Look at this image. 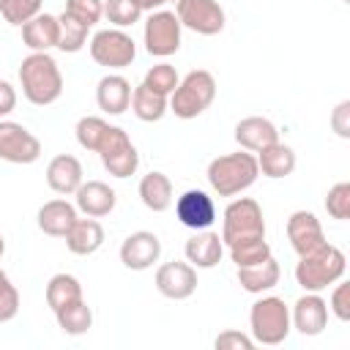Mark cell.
Returning a JSON list of instances; mask_svg holds the SVG:
<instances>
[{
	"label": "cell",
	"instance_id": "obj_1",
	"mask_svg": "<svg viewBox=\"0 0 350 350\" xmlns=\"http://www.w3.org/2000/svg\"><path fill=\"white\" fill-rule=\"evenodd\" d=\"M19 79H22V90H25L27 101H33L38 107L52 104L63 93V74L46 52L27 55L19 66Z\"/></svg>",
	"mask_w": 350,
	"mask_h": 350
},
{
	"label": "cell",
	"instance_id": "obj_2",
	"mask_svg": "<svg viewBox=\"0 0 350 350\" xmlns=\"http://www.w3.org/2000/svg\"><path fill=\"white\" fill-rule=\"evenodd\" d=\"M345 273V254L342 249L331 246L328 241L323 246H317L309 254H301L298 265H295V279L306 293H320L328 284H334L336 279H342Z\"/></svg>",
	"mask_w": 350,
	"mask_h": 350
},
{
	"label": "cell",
	"instance_id": "obj_3",
	"mask_svg": "<svg viewBox=\"0 0 350 350\" xmlns=\"http://www.w3.org/2000/svg\"><path fill=\"white\" fill-rule=\"evenodd\" d=\"M260 167H257V159L246 150H238V153H227V156H216L211 164H208V180L211 186L221 194V197H230V194H238L243 191L246 186L254 183Z\"/></svg>",
	"mask_w": 350,
	"mask_h": 350
},
{
	"label": "cell",
	"instance_id": "obj_4",
	"mask_svg": "<svg viewBox=\"0 0 350 350\" xmlns=\"http://www.w3.org/2000/svg\"><path fill=\"white\" fill-rule=\"evenodd\" d=\"M216 96V79L211 71L197 68L189 71L183 77V82H178V88L172 90V112L178 118H197L200 112H205L211 107Z\"/></svg>",
	"mask_w": 350,
	"mask_h": 350
},
{
	"label": "cell",
	"instance_id": "obj_5",
	"mask_svg": "<svg viewBox=\"0 0 350 350\" xmlns=\"http://www.w3.org/2000/svg\"><path fill=\"white\" fill-rule=\"evenodd\" d=\"M249 320H252V334L260 345H279L290 334L287 304L276 295H268V298H260L257 304H252Z\"/></svg>",
	"mask_w": 350,
	"mask_h": 350
},
{
	"label": "cell",
	"instance_id": "obj_6",
	"mask_svg": "<svg viewBox=\"0 0 350 350\" xmlns=\"http://www.w3.org/2000/svg\"><path fill=\"white\" fill-rule=\"evenodd\" d=\"M252 238H265V221H262V211L254 200L241 197L235 202L227 205L224 211V227H221V243L232 246L241 241H252Z\"/></svg>",
	"mask_w": 350,
	"mask_h": 350
},
{
	"label": "cell",
	"instance_id": "obj_7",
	"mask_svg": "<svg viewBox=\"0 0 350 350\" xmlns=\"http://www.w3.org/2000/svg\"><path fill=\"white\" fill-rule=\"evenodd\" d=\"M41 156V142L22 123L0 120V159L11 164H30Z\"/></svg>",
	"mask_w": 350,
	"mask_h": 350
},
{
	"label": "cell",
	"instance_id": "obj_8",
	"mask_svg": "<svg viewBox=\"0 0 350 350\" xmlns=\"http://www.w3.org/2000/svg\"><path fill=\"white\" fill-rule=\"evenodd\" d=\"M90 55L98 66L123 68L134 60L137 49H134L131 36H126L123 30H98L90 41Z\"/></svg>",
	"mask_w": 350,
	"mask_h": 350
},
{
	"label": "cell",
	"instance_id": "obj_9",
	"mask_svg": "<svg viewBox=\"0 0 350 350\" xmlns=\"http://www.w3.org/2000/svg\"><path fill=\"white\" fill-rule=\"evenodd\" d=\"M178 46H180V22H178L175 11L150 14V19L145 22V49L150 55L167 57V55L178 52Z\"/></svg>",
	"mask_w": 350,
	"mask_h": 350
},
{
	"label": "cell",
	"instance_id": "obj_10",
	"mask_svg": "<svg viewBox=\"0 0 350 350\" xmlns=\"http://www.w3.org/2000/svg\"><path fill=\"white\" fill-rule=\"evenodd\" d=\"M178 22L202 36H216L224 27V11L216 0H178Z\"/></svg>",
	"mask_w": 350,
	"mask_h": 350
},
{
	"label": "cell",
	"instance_id": "obj_11",
	"mask_svg": "<svg viewBox=\"0 0 350 350\" xmlns=\"http://www.w3.org/2000/svg\"><path fill=\"white\" fill-rule=\"evenodd\" d=\"M156 287L161 295L172 298V301H183L197 290V271L189 262H164L156 271Z\"/></svg>",
	"mask_w": 350,
	"mask_h": 350
},
{
	"label": "cell",
	"instance_id": "obj_12",
	"mask_svg": "<svg viewBox=\"0 0 350 350\" xmlns=\"http://www.w3.org/2000/svg\"><path fill=\"white\" fill-rule=\"evenodd\" d=\"M175 213L180 219V224L191 227V230H208L216 219V208H213V200L200 191V189H189L178 197L175 202Z\"/></svg>",
	"mask_w": 350,
	"mask_h": 350
},
{
	"label": "cell",
	"instance_id": "obj_13",
	"mask_svg": "<svg viewBox=\"0 0 350 350\" xmlns=\"http://www.w3.org/2000/svg\"><path fill=\"white\" fill-rule=\"evenodd\" d=\"M161 254V241L148 232V230H139V232H131L123 246H120V262L131 271H145L150 268Z\"/></svg>",
	"mask_w": 350,
	"mask_h": 350
},
{
	"label": "cell",
	"instance_id": "obj_14",
	"mask_svg": "<svg viewBox=\"0 0 350 350\" xmlns=\"http://www.w3.org/2000/svg\"><path fill=\"white\" fill-rule=\"evenodd\" d=\"M287 238H290L293 249L298 252V257L301 254H309V252H314L317 246L325 243L323 227H320V221H317V216L312 211H295V213H290V219H287Z\"/></svg>",
	"mask_w": 350,
	"mask_h": 350
},
{
	"label": "cell",
	"instance_id": "obj_15",
	"mask_svg": "<svg viewBox=\"0 0 350 350\" xmlns=\"http://www.w3.org/2000/svg\"><path fill=\"white\" fill-rule=\"evenodd\" d=\"M235 142L243 148V150H252V153H260L262 148L279 142V131L276 126L262 118V115H249L243 118L238 126H235Z\"/></svg>",
	"mask_w": 350,
	"mask_h": 350
},
{
	"label": "cell",
	"instance_id": "obj_16",
	"mask_svg": "<svg viewBox=\"0 0 350 350\" xmlns=\"http://www.w3.org/2000/svg\"><path fill=\"white\" fill-rule=\"evenodd\" d=\"M293 323L304 336H317L325 323H328V306L317 293H309L304 298H298L295 309H293Z\"/></svg>",
	"mask_w": 350,
	"mask_h": 350
},
{
	"label": "cell",
	"instance_id": "obj_17",
	"mask_svg": "<svg viewBox=\"0 0 350 350\" xmlns=\"http://www.w3.org/2000/svg\"><path fill=\"white\" fill-rule=\"evenodd\" d=\"M46 183L52 191L57 194H71L79 189L82 183V164L79 159L68 156V153H60L55 156L49 164H46Z\"/></svg>",
	"mask_w": 350,
	"mask_h": 350
},
{
	"label": "cell",
	"instance_id": "obj_18",
	"mask_svg": "<svg viewBox=\"0 0 350 350\" xmlns=\"http://www.w3.org/2000/svg\"><path fill=\"white\" fill-rule=\"evenodd\" d=\"M77 194V208L82 211V213H88V216H107L112 208H115V202H118V197H115V191L104 183V180H88V183H79V189L74 191Z\"/></svg>",
	"mask_w": 350,
	"mask_h": 350
},
{
	"label": "cell",
	"instance_id": "obj_19",
	"mask_svg": "<svg viewBox=\"0 0 350 350\" xmlns=\"http://www.w3.org/2000/svg\"><path fill=\"white\" fill-rule=\"evenodd\" d=\"M22 38L33 52H46L49 46H57L60 38V22L52 14H36L22 25Z\"/></svg>",
	"mask_w": 350,
	"mask_h": 350
},
{
	"label": "cell",
	"instance_id": "obj_20",
	"mask_svg": "<svg viewBox=\"0 0 350 350\" xmlns=\"http://www.w3.org/2000/svg\"><path fill=\"white\" fill-rule=\"evenodd\" d=\"M96 101L104 112L109 115H120L123 109H129L131 104V85L126 77L120 74H107L101 77L98 88H96Z\"/></svg>",
	"mask_w": 350,
	"mask_h": 350
},
{
	"label": "cell",
	"instance_id": "obj_21",
	"mask_svg": "<svg viewBox=\"0 0 350 350\" xmlns=\"http://www.w3.org/2000/svg\"><path fill=\"white\" fill-rule=\"evenodd\" d=\"M74 221H77V211L66 200H49L38 211V227L52 238H63Z\"/></svg>",
	"mask_w": 350,
	"mask_h": 350
},
{
	"label": "cell",
	"instance_id": "obj_22",
	"mask_svg": "<svg viewBox=\"0 0 350 350\" xmlns=\"http://www.w3.org/2000/svg\"><path fill=\"white\" fill-rule=\"evenodd\" d=\"M63 238H66L68 252H74V254H93L104 243V227L93 216L90 219H77Z\"/></svg>",
	"mask_w": 350,
	"mask_h": 350
},
{
	"label": "cell",
	"instance_id": "obj_23",
	"mask_svg": "<svg viewBox=\"0 0 350 350\" xmlns=\"http://www.w3.org/2000/svg\"><path fill=\"white\" fill-rule=\"evenodd\" d=\"M186 257L197 268H213L221 260V238L211 230H197V235L186 241Z\"/></svg>",
	"mask_w": 350,
	"mask_h": 350
},
{
	"label": "cell",
	"instance_id": "obj_24",
	"mask_svg": "<svg viewBox=\"0 0 350 350\" xmlns=\"http://www.w3.org/2000/svg\"><path fill=\"white\" fill-rule=\"evenodd\" d=\"M279 262L273 260V254L262 262H254V265H241L238 268V284L246 290V293H262V290H271L273 284H279Z\"/></svg>",
	"mask_w": 350,
	"mask_h": 350
},
{
	"label": "cell",
	"instance_id": "obj_25",
	"mask_svg": "<svg viewBox=\"0 0 350 350\" xmlns=\"http://www.w3.org/2000/svg\"><path fill=\"white\" fill-rule=\"evenodd\" d=\"M257 167L262 170V175L268 178H284L295 170V153L290 145L284 142H273L268 148L260 150V159H257Z\"/></svg>",
	"mask_w": 350,
	"mask_h": 350
},
{
	"label": "cell",
	"instance_id": "obj_26",
	"mask_svg": "<svg viewBox=\"0 0 350 350\" xmlns=\"http://www.w3.org/2000/svg\"><path fill=\"white\" fill-rule=\"evenodd\" d=\"M139 197L150 211H167L172 202V183L164 172H148L139 180Z\"/></svg>",
	"mask_w": 350,
	"mask_h": 350
},
{
	"label": "cell",
	"instance_id": "obj_27",
	"mask_svg": "<svg viewBox=\"0 0 350 350\" xmlns=\"http://www.w3.org/2000/svg\"><path fill=\"white\" fill-rule=\"evenodd\" d=\"M55 317H57V325L63 328V334H68V336H82L93 325V312L82 298L74 301V304H66L63 309H57Z\"/></svg>",
	"mask_w": 350,
	"mask_h": 350
},
{
	"label": "cell",
	"instance_id": "obj_28",
	"mask_svg": "<svg viewBox=\"0 0 350 350\" xmlns=\"http://www.w3.org/2000/svg\"><path fill=\"white\" fill-rule=\"evenodd\" d=\"M131 109H134V115H137L139 120L153 123V120H159V118L164 115V109H167V96H164V93H156L153 88H148V85L142 82V85L134 88V93H131Z\"/></svg>",
	"mask_w": 350,
	"mask_h": 350
},
{
	"label": "cell",
	"instance_id": "obj_29",
	"mask_svg": "<svg viewBox=\"0 0 350 350\" xmlns=\"http://www.w3.org/2000/svg\"><path fill=\"white\" fill-rule=\"evenodd\" d=\"M82 298V284L71 273H55L46 284V306L52 312L63 309L66 304H74Z\"/></svg>",
	"mask_w": 350,
	"mask_h": 350
},
{
	"label": "cell",
	"instance_id": "obj_30",
	"mask_svg": "<svg viewBox=\"0 0 350 350\" xmlns=\"http://www.w3.org/2000/svg\"><path fill=\"white\" fill-rule=\"evenodd\" d=\"M101 161H104V170H107L109 175H115V178H129V175H134V170L139 167V153H137V148L129 142V145H123L120 150H115V153H109V156H101Z\"/></svg>",
	"mask_w": 350,
	"mask_h": 350
},
{
	"label": "cell",
	"instance_id": "obj_31",
	"mask_svg": "<svg viewBox=\"0 0 350 350\" xmlns=\"http://www.w3.org/2000/svg\"><path fill=\"white\" fill-rule=\"evenodd\" d=\"M230 257L232 262L241 268V265H254V262H262L271 257V246L265 238H252V241H241V243H232L230 246Z\"/></svg>",
	"mask_w": 350,
	"mask_h": 350
},
{
	"label": "cell",
	"instance_id": "obj_32",
	"mask_svg": "<svg viewBox=\"0 0 350 350\" xmlns=\"http://www.w3.org/2000/svg\"><path fill=\"white\" fill-rule=\"evenodd\" d=\"M57 22H60L57 46H60L63 52H77V49H82L85 38H88V25H82L79 19H74V16L66 14V11L57 16Z\"/></svg>",
	"mask_w": 350,
	"mask_h": 350
},
{
	"label": "cell",
	"instance_id": "obj_33",
	"mask_svg": "<svg viewBox=\"0 0 350 350\" xmlns=\"http://www.w3.org/2000/svg\"><path fill=\"white\" fill-rule=\"evenodd\" d=\"M107 129H109L107 120H101V118H96V115H88V118H82V120L77 123V142H79L85 150H98V145H101Z\"/></svg>",
	"mask_w": 350,
	"mask_h": 350
},
{
	"label": "cell",
	"instance_id": "obj_34",
	"mask_svg": "<svg viewBox=\"0 0 350 350\" xmlns=\"http://www.w3.org/2000/svg\"><path fill=\"white\" fill-rule=\"evenodd\" d=\"M104 14H107V19H109L112 25L129 27V25H134V22L139 19L142 8L137 5V0H107V3H104Z\"/></svg>",
	"mask_w": 350,
	"mask_h": 350
},
{
	"label": "cell",
	"instance_id": "obj_35",
	"mask_svg": "<svg viewBox=\"0 0 350 350\" xmlns=\"http://www.w3.org/2000/svg\"><path fill=\"white\" fill-rule=\"evenodd\" d=\"M41 11V0H0V14L11 25H25Z\"/></svg>",
	"mask_w": 350,
	"mask_h": 350
},
{
	"label": "cell",
	"instance_id": "obj_36",
	"mask_svg": "<svg viewBox=\"0 0 350 350\" xmlns=\"http://www.w3.org/2000/svg\"><path fill=\"white\" fill-rule=\"evenodd\" d=\"M145 85L153 88L156 93L170 96V93L178 88V71H175L170 63H159V66L148 68V74H145Z\"/></svg>",
	"mask_w": 350,
	"mask_h": 350
},
{
	"label": "cell",
	"instance_id": "obj_37",
	"mask_svg": "<svg viewBox=\"0 0 350 350\" xmlns=\"http://www.w3.org/2000/svg\"><path fill=\"white\" fill-rule=\"evenodd\" d=\"M325 211L334 216V219H347L350 216V183L347 180H339L328 189V197H325Z\"/></svg>",
	"mask_w": 350,
	"mask_h": 350
},
{
	"label": "cell",
	"instance_id": "obj_38",
	"mask_svg": "<svg viewBox=\"0 0 350 350\" xmlns=\"http://www.w3.org/2000/svg\"><path fill=\"white\" fill-rule=\"evenodd\" d=\"M66 14H71L74 19H79L82 25H96L104 14V3L101 0H66Z\"/></svg>",
	"mask_w": 350,
	"mask_h": 350
},
{
	"label": "cell",
	"instance_id": "obj_39",
	"mask_svg": "<svg viewBox=\"0 0 350 350\" xmlns=\"http://www.w3.org/2000/svg\"><path fill=\"white\" fill-rule=\"evenodd\" d=\"M16 312H19V293H16V287L11 284L8 273L0 268V323L14 320Z\"/></svg>",
	"mask_w": 350,
	"mask_h": 350
},
{
	"label": "cell",
	"instance_id": "obj_40",
	"mask_svg": "<svg viewBox=\"0 0 350 350\" xmlns=\"http://www.w3.org/2000/svg\"><path fill=\"white\" fill-rule=\"evenodd\" d=\"M213 345L216 350H252L254 347V342L241 331H221Z\"/></svg>",
	"mask_w": 350,
	"mask_h": 350
},
{
	"label": "cell",
	"instance_id": "obj_41",
	"mask_svg": "<svg viewBox=\"0 0 350 350\" xmlns=\"http://www.w3.org/2000/svg\"><path fill=\"white\" fill-rule=\"evenodd\" d=\"M331 309L339 320H350V284L347 282L336 284V290L331 293Z\"/></svg>",
	"mask_w": 350,
	"mask_h": 350
},
{
	"label": "cell",
	"instance_id": "obj_42",
	"mask_svg": "<svg viewBox=\"0 0 350 350\" xmlns=\"http://www.w3.org/2000/svg\"><path fill=\"white\" fill-rule=\"evenodd\" d=\"M331 126L342 139L350 137V101H339L336 104V109L331 112Z\"/></svg>",
	"mask_w": 350,
	"mask_h": 350
},
{
	"label": "cell",
	"instance_id": "obj_43",
	"mask_svg": "<svg viewBox=\"0 0 350 350\" xmlns=\"http://www.w3.org/2000/svg\"><path fill=\"white\" fill-rule=\"evenodd\" d=\"M14 107H16V90L5 79H0V118L8 115Z\"/></svg>",
	"mask_w": 350,
	"mask_h": 350
},
{
	"label": "cell",
	"instance_id": "obj_44",
	"mask_svg": "<svg viewBox=\"0 0 350 350\" xmlns=\"http://www.w3.org/2000/svg\"><path fill=\"white\" fill-rule=\"evenodd\" d=\"M161 3H164V0H137V5H139L142 11H145V8H150V11H153V8H159Z\"/></svg>",
	"mask_w": 350,
	"mask_h": 350
},
{
	"label": "cell",
	"instance_id": "obj_45",
	"mask_svg": "<svg viewBox=\"0 0 350 350\" xmlns=\"http://www.w3.org/2000/svg\"><path fill=\"white\" fill-rule=\"evenodd\" d=\"M3 252H5V241H3V235H0V257H3Z\"/></svg>",
	"mask_w": 350,
	"mask_h": 350
},
{
	"label": "cell",
	"instance_id": "obj_46",
	"mask_svg": "<svg viewBox=\"0 0 350 350\" xmlns=\"http://www.w3.org/2000/svg\"><path fill=\"white\" fill-rule=\"evenodd\" d=\"M345 3H350V0H345Z\"/></svg>",
	"mask_w": 350,
	"mask_h": 350
}]
</instances>
